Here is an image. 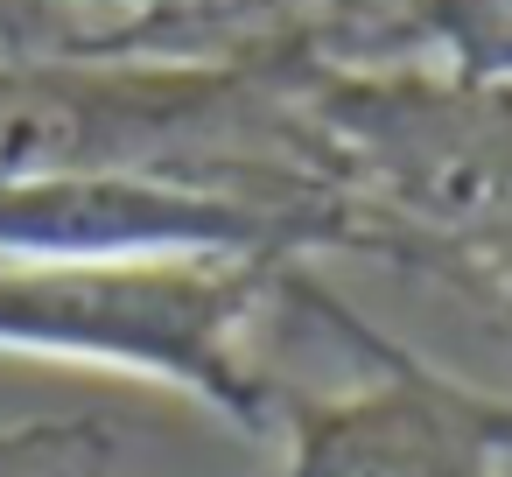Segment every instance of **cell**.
Instances as JSON below:
<instances>
[{
    "label": "cell",
    "mask_w": 512,
    "mask_h": 477,
    "mask_svg": "<svg viewBox=\"0 0 512 477\" xmlns=\"http://www.w3.org/2000/svg\"><path fill=\"white\" fill-rule=\"evenodd\" d=\"M288 260H0V351L99 365L267 428L281 393L253 365V316Z\"/></svg>",
    "instance_id": "3"
},
{
    "label": "cell",
    "mask_w": 512,
    "mask_h": 477,
    "mask_svg": "<svg viewBox=\"0 0 512 477\" xmlns=\"http://www.w3.org/2000/svg\"><path fill=\"white\" fill-rule=\"evenodd\" d=\"M337 225L169 176H57L0 190V260H295Z\"/></svg>",
    "instance_id": "5"
},
{
    "label": "cell",
    "mask_w": 512,
    "mask_h": 477,
    "mask_svg": "<svg viewBox=\"0 0 512 477\" xmlns=\"http://www.w3.org/2000/svg\"><path fill=\"white\" fill-rule=\"evenodd\" d=\"M295 288L330 330H344L379 365V379L337 400H281L288 407L281 477H505L512 400L421 365L414 351L386 344L372 323H358L337 295L309 288L302 274Z\"/></svg>",
    "instance_id": "4"
},
{
    "label": "cell",
    "mask_w": 512,
    "mask_h": 477,
    "mask_svg": "<svg viewBox=\"0 0 512 477\" xmlns=\"http://www.w3.org/2000/svg\"><path fill=\"white\" fill-rule=\"evenodd\" d=\"M64 8H85V0H64ZM120 8H155V22H162L169 8H183V0H120Z\"/></svg>",
    "instance_id": "8"
},
{
    "label": "cell",
    "mask_w": 512,
    "mask_h": 477,
    "mask_svg": "<svg viewBox=\"0 0 512 477\" xmlns=\"http://www.w3.org/2000/svg\"><path fill=\"white\" fill-rule=\"evenodd\" d=\"M302 113L365 253L512 288V78L302 71Z\"/></svg>",
    "instance_id": "2"
},
{
    "label": "cell",
    "mask_w": 512,
    "mask_h": 477,
    "mask_svg": "<svg viewBox=\"0 0 512 477\" xmlns=\"http://www.w3.org/2000/svg\"><path fill=\"white\" fill-rule=\"evenodd\" d=\"M0 477H113V435L99 421L0 428Z\"/></svg>",
    "instance_id": "6"
},
{
    "label": "cell",
    "mask_w": 512,
    "mask_h": 477,
    "mask_svg": "<svg viewBox=\"0 0 512 477\" xmlns=\"http://www.w3.org/2000/svg\"><path fill=\"white\" fill-rule=\"evenodd\" d=\"M57 50H113V43H99L85 15L64 8V0H0V64L57 57Z\"/></svg>",
    "instance_id": "7"
},
{
    "label": "cell",
    "mask_w": 512,
    "mask_h": 477,
    "mask_svg": "<svg viewBox=\"0 0 512 477\" xmlns=\"http://www.w3.org/2000/svg\"><path fill=\"white\" fill-rule=\"evenodd\" d=\"M484 78H512V57H505V71H484Z\"/></svg>",
    "instance_id": "9"
},
{
    "label": "cell",
    "mask_w": 512,
    "mask_h": 477,
    "mask_svg": "<svg viewBox=\"0 0 512 477\" xmlns=\"http://www.w3.org/2000/svg\"><path fill=\"white\" fill-rule=\"evenodd\" d=\"M302 71L274 57H127L57 50L0 64V190L57 176H169L302 211L365 253L358 218L323 176Z\"/></svg>",
    "instance_id": "1"
}]
</instances>
